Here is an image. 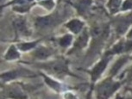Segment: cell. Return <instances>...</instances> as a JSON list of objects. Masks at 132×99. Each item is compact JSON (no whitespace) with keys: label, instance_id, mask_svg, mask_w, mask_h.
Instances as JSON below:
<instances>
[{"label":"cell","instance_id":"obj_11","mask_svg":"<svg viewBox=\"0 0 132 99\" xmlns=\"http://www.w3.org/2000/svg\"><path fill=\"white\" fill-rule=\"evenodd\" d=\"M8 96L15 99H27V96L23 91L17 86L10 88L8 90Z\"/></svg>","mask_w":132,"mask_h":99},{"label":"cell","instance_id":"obj_6","mask_svg":"<svg viewBox=\"0 0 132 99\" xmlns=\"http://www.w3.org/2000/svg\"><path fill=\"white\" fill-rule=\"evenodd\" d=\"M15 29L18 32L19 34H24V35H29L30 34V31L28 28L27 25L26 20L23 18V17H20V18H16L13 23Z\"/></svg>","mask_w":132,"mask_h":99},{"label":"cell","instance_id":"obj_14","mask_svg":"<svg viewBox=\"0 0 132 99\" xmlns=\"http://www.w3.org/2000/svg\"><path fill=\"white\" fill-rule=\"evenodd\" d=\"M20 57V53H18L17 49L16 48L15 46H11L9 48L8 52L6 53V54L4 55V58H5L7 60H14V59H18Z\"/></svg>","mask_w":132,"mask_h":99},{"label":"cell","instance_id":"obj_1","mask_svg":"<svg viewBox=\"0 0 132 99\" xmlns=\"http://www.w3.org/2000/svg\"><path fill=\"white\" fill-rule=\"evenodd\" d=\"M41 67L46 69L48 73H50L57 77H63L66 74H69V71L67 66V63L62 59L52 61L41 66Z\"/></svg>","mask_w":132,"mask_h":99},{"label":"cell","instance_id":"obj_3","mask_svg":"<svg viewBox=\"0 0 132 99\" xmlns=\"http://www.w3.org/2000/svg\"><path fill=\"white\" fill-rule=\"evenodd\" d=\"M58 17L54 15H50V16H42V17H37L36 21V25L38 28L44 29V28H48L53 25H55L56 23H58Z\"/></svg>","mask_w":132,"mask_h":99},{"label":"cell","instance_id":"obj_16","mask_svg":"<svg viewBox=\"0 0 132 99\" xmlns=\"http://www.w3.org/2000/svg\"><path fill=\"white\" fill-rule=\"evenodd\" d=\"M72 41H73V37L71 34H66L63 37H61L59 41V44L63 48H67L71 44Z\"/></svg>","mask_w":132,"mask_h":99},{"label":"cell","instance_id":"obj_15","mask_svg":"<svg viewBox=\"0 0 132 99\" xmlns=\"http://www.w3.org/2000/svg\"><path fill=\"white\" fill-rule=\"evenodd\" d=\"M43 77H44V79H45L47 85H48L51 88H53L54 91L60 92V91L64 90V87L60 83L56 82V81H54V80H53V79H51V78H49L48 77H47L45 75H43Z\"/></svg>","mask_w":132,"mask_h":99},{"label":"cell","instance_id":"obj_13","mask_svg":"<svg viewBox=\"0 0 132 99\" xmlns=\"http://www.w3.org/2000/svg\"><path fill=\"white\" fill-rule=\"evenodd\" d=\"M87 41H88V34L87 32L85 30L83 31V33L77 39L75 44H74V48H78V49H81L83 48L84 47L86 46Z\"/></svg>","mask_w":132,"mask_h":99},{"label":"cell","instance_id":"obj_7","mask_svg":"<svg viewBox=\"0 0 132 99\" xmlns=\"http://www.w3.org/2000/svg\"><path fill=\"white\" fill-rule=\"evenodd\" d=\"M131 23H132V13L130 15H129L128 16L123 18L118 23V27H117V31H118V33L120 34H123Z\"/></svg>","mask_w":132,"mask_h":99},{"label":"cell","instance_id":"obj_4","mask_svg":"<svg viewBox=\"0 0 132 99\" xmlns=\"http://www.w3.org/2000/svg\"><path fill=\"white\" fill-rule=\"evenodd\" d=\"M35 75L34 73H30L28 70H14L2 74L1 78L4 81H10L11 79L16 78L18 77H23V76H33Z\"/></svg>","mask_w":132,"mask_h":99},{"label":"cell","instance_id":"obj_22","mask_svg":"<svg viewBox=\"0 0 132 99\" xmlns=\"http://www.w3.org/2000/svg\"><path fill=\"white\" fill-rule=\"evenodd\" d=\"M128 36H129V38H132V29H131V31L129 33V35Z\"/></svg>","mask_w":132,"mask_h":99},{"label":"cell","instance_id":"obj_2","mask_svg":"<svg viewBox=\"0 0 132 99\" xmlns=\"http://www.w3.org/2000/svg\"><path fill=\"white\" fill-rule=\"evenodd\" d=\"M119 87V84L112 81L111 79H106L100 84L98 87V99H108Z\"/></svg>","mask_w":132,"mask_h":99},{"label":"cell","instance_id":"obj_5","mask_svg":"<svg viewBox=\"0 0 132 99\" xmlns=\"http://www.w3.org/2000/svg\"><path fill=\"white\" fill-rule=\"evenodd\" d=\"M110 60V55L109 56H105L104 59H102V60L99 63H98L95 67L93 68V70L92 71V78L93 80H96L97 78H98V77L103 73V71H104V69L106 68L107 63Z\"/></svg>","mask_w":132,"mask_h":99},{"label":"cell","instance_id":"obj_21","mask_svg":"<svg viewBox=\"0 0 132 99\" xmlns=\"http://www.w3.org/2000/svg\"><path fill=\"white\" fill-rule=\"evenodd\" d=\"M65 99H78L73 94H72L71 92H67L65 94Z\"/></svg>","mask_w":132,"mask_h":99},{"label":"cell","instance_id":"obj_20","mask_svg":"<svg viewBox=\"0 0 132 99\" xmlns=\"http://www.w3.org/2000/svg\"><path fill=\"white\" fill-rule=\"evenodd\" d=\"M42 5H43L45 8H47L48 10H51L52 8L54 7V4L52 0H48V1H44V2H42L41 3Z\"/></svg>","mask_w":132,"mask_h":99},{"label":"cell","instance_id":"obj_19","mask_svg":"<svg viewBox=\"0 0 132 99\" xmlns=\"http://www.w3.org/2000/svg\"><path fill=\"white\" fill-rule=\"evenodd\" d=\"M131 8H132V0H125L123 4V6H122V10L123 11H127V10Z\"/></svg>","mask_w":132,"mask_h":99},{"label":"cell","instance_id":"obj_8","mask_svg":"<svg viewBox=\"0 0 132 99\" xmlns=\"http://www.w3.org/2000/svg\"><path fill=\"white\" fill-rule=\"evenodd\" d=\"M83 26H84V23L78 19L71 20L69 23L66 24L67 28H68L74 34L79 33V32L82 30V29H83Z\"/></svg>","mask_w":132,"mask_h":99},{"label":"cell","instance_id":"obj_10","mask_svg":"<svg viewBox=\"0 0 132 99\" xmlns=\"http://www.w3.org/2000/svg\"><path fill=\"white\" fill-rule=\"evenodd\" d=\"M52 54V51L45 47H40L34 52V56L39 59H45Z\"/></svg>","mask_w":132,"mask_h":99},{"label":"cell","instance_id":"obj_12","mask_svg":"<svg viewBox=\"0 0 132 99\" xmlns=\"http://www.w3.org/2000/svg\"><path fill=\"white\" fill-rule=\"evenodd\" d=\"M92 4V0H77L73 4L80 14H84Z\"/></svg>","mask_w":132,"mask_h":99},{"label":"cell","instance_id":"obj_9","mask_svg":"<svg viewBox=\"0 0 132 99\" xmlns=\"http://www.w3.org/2000/svg\"><path fill=\"white\" fill-rule=\"evenodd\" d=\"M129 50H132V42H126V43L121 42L114 47V48L109 52L108 54L111 55V54L119 53H122V52L129 51Z\"/></svg>","mask_w":132,"mask_h":99},{"label":"cell","instance_id":"obj_17","mask_svg":"<svg viewBox=\"0 0 132 99\" xmlns=\"http://www.w3.org/2000/svg\"><path fill=\"white\" fill-rule=\"evenodd\" d=\"M36 45V41H34V42L21 43V44H18V45H17V48L22 51H29V50H30L31 48H35Z\"/></svg>","mask_w":132,"mask_h":99},{"label":"cell","instance_id":"obj_23","mask_svg":"<svg viewBox=\"0 0 132 99\" xmlns=\"http://www.w3.org/2000/svg\"><path fill=\"white\" fill-rule=\"evenodd\" d=\"M130 75H132V67H131V69H130Z\"/></svg>","mask_w":132,"mask_h":99},{"label":"cell","instance_id":"obj_18","mask_svg":"<svg viewBox=\"0 0 132 99\" xmlns=\"http://www.w3.org/2000/svg\"><path fill=\"white\" fill-rule=\"evenodd\" d=\"M127 60H128V58H127V57H123V58H121L120 59H118V62L116 63V65H114L113 67L111 68V73H116L117 71H118V69L120 68Z\"/></svg>","mask_w":132,"mask_h":99}]
</instances>
